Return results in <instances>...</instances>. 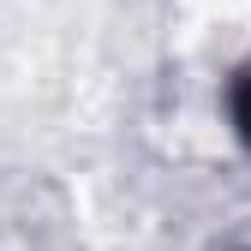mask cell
I'll return each instance as SVG.
<instances>
[{
  "mask_svg": "<svg viewBox=\"0 0 251 251\" xmlns=\"http://www.w3.org/2000/svg\"><path fill=\"white\" fill-rule=\"evenodd\" d=\"M222 108H227L233 144L251 155V60H245V66H233V78H227V90H222Z\"/></svg>",
  "mask_w": 251,
  "mask_h": 251,
  "instance_id": "cell-1",
  "label": "cell"
}]
</instances>
